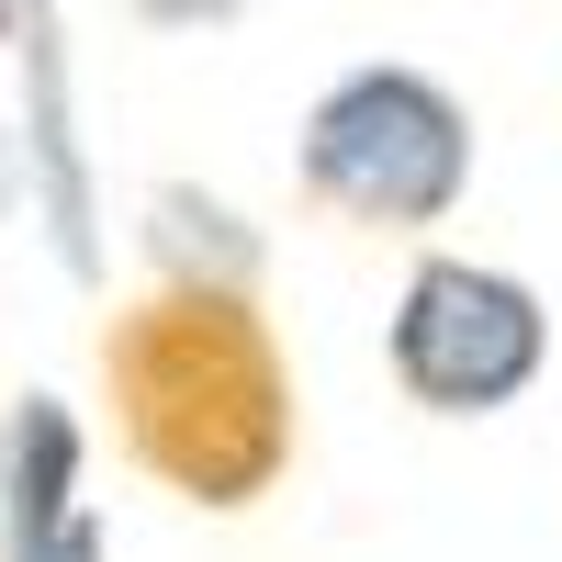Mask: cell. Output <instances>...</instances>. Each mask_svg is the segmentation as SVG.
Wrapping results in <instances>:
<instances>
[{"label":"cell","mask_w":562,"mask_h":562,"mask_svg":"<svg viewBox=\"0 0 562 562\" xmlns=\"http://www.w3.org/2000/svg\"><path fill=\"white\" fill-rule=\"evenodd\" d=\"M102 405L135 473L214 518L259 506L304 450L293 360H281L259 293H169V281L135 293L102 326Z\"/></svg>","instance_id":"1"},{"label":"cell","mask_w":562,"mask_h":562,"mask_svg":"<svg viewBox=\"0 0 562 562\" xmlns=\"http://www.w3.org/2000/svg\"><path fill=\"white\" fill-rule=\"evenodd\" d=\"M473 102L450 79L405 68V57H371V68H338L304 102V135H293V180L304 203H326L338 225H371V237H428V225L461 214L473 192Z\"/></svg>","instance_id":"2"},{"label":"cell","mask_w":562,"mask_h":562,"mask_svg":"<svg viewBox=\"0 0 562 562\" xmlns=\"http://www.w3.org/2000/svg\"><path fill=\"white\" fill-rule=\"evenodd\" d=\"M383 360L416 416H506L551 371V304H540V281L495 259L428 248L383 315Z\"/></svg>","instance_id":"3"},{"label":"cell","mask_w":562,"mask_h":562,"mask_svg":"<svg viewBox=\"0 0 562 562\" xmlns=\"http://www.w3.org/2000/svg\"><path fill=\"white\" fill-rule=\"evenodd\" d=\"M79 506H90L79 495V416H68V394H23L0 416V562L57 540Z\"/></svg>","instance_id":"4"},{"label":"cell","mask_w":562,"mask_h":562,"mask_svg":"<svg viewBox=\"0 0 562 562\" xmlns=\"http://www.w3.org/2000/svg\"><path fill=\"white\" fill-rule=\"evenodd\" d=\"M147 259H158V281L169 293H259V225L225 203V192H203V180H158L147 192Z\"/></svg>","instance_id":"5"},{"label":"cell","mask_w":562,"mask_h":562,"mask_svg":"<svg viewBox=\"0 0 562 562\" xmlns=\"http://www.w3.org/2000/svg\"><path fill=\"white\" fill-rule=\"evenodd\" d=\"M23 79H34V158H45V225H57L68 270H90V192H79V135H68V57H57V12L23 0Z\"/></svg>","instance_id":"6"},{"label":"cell","mask_w":562,"mask_h":562,"mask_svg":"<svg viewBox=\"0 0 562 562\" xmlns=\"http://www.w3.org/2000/svg\"><path fill=\"white\" fill-rule=\"evenodd\" d=\"M124 12L147 23V34H214V23H237L248 0H124Z\"/></svg>","instance_id":"7"},{"label":"cell","mask_w":562,"mask_h":562,"mask_svg":"<svg viewBox=\"0 0 562 562\" xmlns=\"http://www.w3.org/2000/svg\"><path fill=\"white\" fill-rule=\"evenodd\" d=\"M23 562H113V540H102V518H90V506H79V518H68L57 540H34Z\"/></svg>","instance_id":"8"}]
</instances>
